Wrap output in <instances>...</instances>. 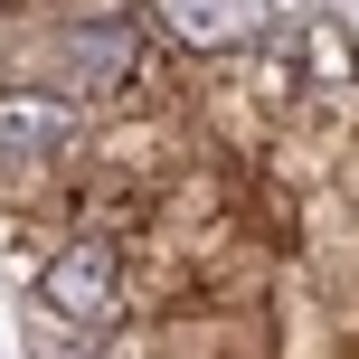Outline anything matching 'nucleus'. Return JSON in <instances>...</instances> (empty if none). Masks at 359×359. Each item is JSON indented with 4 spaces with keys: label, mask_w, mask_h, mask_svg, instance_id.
<instances>
[{
    "label": "nucleus",
    "mask_w": 359,
    "mask_h": 359,
    "mask_svg": "<svg viewBox=\"0 0 359 359\" xmlns=\"http://www.w3.org/2000/svg\"><path fill=\"white\" fill-rule=\"evenodd\" d=\"M38 303L67 331H114V312H123V246H114L104 227L67 236V246L38 265Z\"/></svg>",
    "instance_id": "f257e3e1"
},
{
    "label": "nucleus",
    "mask_w": 359,
    "mask_h": 359,
    "mask_svg": "<svg viewBox=\"0 0 359 359\" xmlns=\"http://www.w3.org/2000/svg\"><path fill=\"white\" fill-rule=\"evenodd\" d=\"M48 67H57V95H123L142 76V29L133 19H57Z\"/></svg>",
    "instance_id": "f03ea898"
},
{
    "label": "nucleus",
    "mask_w": 359,
    "mask_h": 359,
    "mask_svg": "<svg viewBox=\"0 0 359 359\" xmlns=\"http://www.w3.org/2000/svg\"><path fill=\"white\" fill-rule=\"evenodd\" d=\"M86 142V104L57 86H0V161H57Z\"/></svg>",
    "instance_id": "7ed1b4c3"
},
{
    "label": "nucleus",
    "mask_w": 359,
    "mask_h": 359,
    "mask_svg": "<svg viewBox=\"0 0 359 359\" xmlns=\"http://www.w3.org/2000/svg\"><path fill=\"white\" fill-rule=\"evenodd\" d=\"M161 19L189 38V48H208V57H236V48H265L274 38L265 0H161Z\"/></svg>",
    "instance_id": "20e7f679"
},
{
    "label": "nucleus",
    "mask_w": 359,
    "mask_h": 359,
    "mask_svg": "<svg viewBox=\"0 0 359 359\" xmlns=\"http://www.w3.org/2000/svg\"><path fill=\"white\" fill-rule=\"evenodd\" d=\"M293 48H303V76H312L322 95H359V38L341 29V19H303Z\"/></svg>",
    "instance_id": "39448f33"
}]
</instances>
